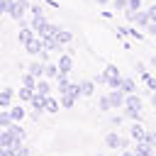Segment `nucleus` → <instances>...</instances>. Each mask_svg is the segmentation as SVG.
<instances>
[{
    "label": "nucleus",
    "instance_id": "nucleus-19",
    "mask_svg": "<svg viewBox=\"0 0 156 156\" xmlns=\"http://www.w3.org/2000/svg\"><path fill=\"white\" fill-rule=\"evenodd\" d=\"M80 90H83V98L93 95V90H95V80H83V83H80Z\"/></svg>",
    "mask_w": 156,
    "mask_h": 156
},
{
    "label": "nucleus",
    "instance_id": "nucleus-39",
    "mask_svg": "<svg viewBox=\"0 0 156 156\" xmlns=\"http://www.w3.org/2000/svg\"><path fill=\"white\" fill-rule=\"evenodd\" d=\"M151 63H154V66H156V56H154V58H151Z\"/></svg>",
    "mask_w": 156,
    "mask_h": 156
},
{
    "label": "nucleus",
    "instance_id": "nucleus-25",
    "mask_svg": "<svg viewBox=\"0 0 156 156\" xmlns=\"http://www.w3.org/2000/svg\"><path fill=\"white\" fill-rule=\"evenodd\" d=\"M12 122H15V119H12V115L2 110V115H0V124H2V129H7V127H12Z\"/></svg>",
    "mask_w": 156,
    "mask_h": 156
},
{
    "label": "nucleus",
    "instance_id": "nucleus-34",
    "mask_svg": "<svg viewBox=\"0 0 156 156\" xmlns=\"http://www.w3.org/2000/svg\"><path fill=\"white\" fill-rule=\"evenodd\" d=\"M32 15H34V17H41V7H39V5H32Z\"/></svg>",
    "mask_w": 156,
    "mask_h": 156
},
{
    "label": "nucleus",
    "instance_id": "nucleus-40",
    "mask_svg": "<svg viewBox=\"0 0 156 156\" xmlns=\"http://www.w3.org/2000/svg\"><path fill=\"white\" fill-rule=\"evenodd\" d=\"M95 156H102V154H95Z\"/></svg>",
    "mask_w": 156,
    "mask_h": 156
},
{
    "label": "nucleus",
    "instance_id": "nucleus-27",
    "mask_svg": "<svg viewBox=\"0 0 156 156\" xmlns=\"http://www.w3.org/2000/svg\"><path fill=\"white\" fill-rule=\"evenodd\" d=\"M29 39H32V29H29V27H22V29H20V41L27 44Z\"/></svg>",
    "mask_w": 156,
    "mask_h": 156
},
{
    "label": "nucleus",
    "instance_id": "nucleus-1",
    "mask_svg": "<svg viewBox=\"0 0 156 156\" xmlns=\"http://www.w3.org/2000/svg\"><path fill=\"white\" fill-rule=\"evenodd\" d=\"M105 76H107V85H112V88H119L122 85V73H119V68L117 66H105V71H102Z\"/></svg>",
    "mask_w": 156,
    "mask_h": 156
},
{
    "label": "nucleus",
    "instance_id": "nucleus-24",
    "mask_svg": "<svg viewBox=\"0 0 156 156\" xmlns=\"http://www.w3.org/2000/svg\"><path fill=\"white\" fill-rule=\"evenodd\" d=\"M122 110H124V115H127L129 119H134V122L141 119V110H132V107H122Z\"/></svg>",
    "mask_w": 156,
    "mask_h": 156
},
{
    "label": "nucleus",
    "instance_id": "nucleus-31",
    "mask_svg": "<svg viewBox=\"0 0 156 156\" xmlns=\"http://www.w3.org/2000/svg\"><path fill=\"white\" fill-rule=\"evenodd\" d=\"M15 156H29V149H27V146H22V144H20V146H15Z\"/></svg>",
    "mask_w": 156,
    "mask_h": 156
},
{
    "label": "nucleus",
    "instance_id": "nucleus-14",
    "mask_svg": "<svg viewBox=\"0 0 156 156\" xmlns=\"http://www.w3.org/2000/svg\"><path fill=\"white\" fill-rule=\"evenodd\" d=\"M58 73H61L58 63H56V66H54V63H44V76H46V78H58Z\"/></svg>",
    "mask_w": 156,
    "mask_h": 156
},
{
    "label": "nucleus",
    "instance_id": "nucleus-32",
    "mask_svg": "<svg viewBox=\"0 0 156 156\" xmlns=\"http://www.w3.org/2000/svg\"><path fill=\"white\" fill-rule=\"evenodd\" d=\"M139 7H141V0H129V7H127V10H129V12H136Z\"/></svg>",
    "mask_w": 156,
    "mask_h": 156
},
{
    "label": "nucleus",
    "instance_id": "nucleus-29",
    "mask_svg": "<svg viewBox=\"0 0 156 156\" xmlns=\"http://www.w3.org/2000/svg\"><path fill=\"white\" fill-rule=\"evenodd\" d=\"M98 105H100V110H112V100H110V95H102Z\"/></svg>",
    "mask_w": 156,
    "mask_h": 156
},
{
    "label": "nucleus",
    "instance_id": "nucleus-12",
    "mask_svg": "<svg viewBox=\"0 0 156 156\" xmlns=\"http://www.w3.org/2000/svg\"><path fill=\"white\" fill-rule=\"evenodd\" d=\"M12 95H15V90H12V88H2V93H0V105H2V110H5V107H10Z\"/></svg>",
    "mask_w": 156,
    "mask_h": 156
},
{
    "label": "nucleus",
    "instance_id": "nucleus-7",
    "mask_svg": "<svg viewBox=\"0 0 156 156\" xmlns=\"http://www.w3.org/2000/svg\"><path fill=\"white\" fill-rule=\"evenodd\" d=\"M105 144L110 149H124V139L119 134H105Z\"/></svg>",
    "mask_w": 156,
    "mask_h": 156
},
{
    "label": "nucleus",
    "instance_id": "nucleus-8",
    "mask_svg": "<svg viewBox=\"0 0 156 156\" xmlns=\"http://www.w3.org/2000/svg\"><path fill=\"white\" fill-rule=\"evenodd\" d=\"M44 110H46L49 115H56V112L61 110V100H56V98H49V95H46V102H44Z\"/></svg>",
    "mask_w": 156,
    "mask_h": 156
},
{
    "label": "nucleus",
    "instance_id": "nucleus-9",
    "mask_svg": "<svg viewBox=\"0 0 156 156\" xmlns=\"http://www.w3.org/2000/svg\"><path fill=\"white\" fill-rule=\"evenodd\" d=\"M151 149H154V144H149V141H136L134 154H136V156H151Z\"/></svg>",
    "mask_w": 156,
    "mask_h": 156
},
{
    "label": "nucleus",
    "instance_id": "nucleus-2",
    "mask_svg": "<svg viewBox=\"0 0 156 156\" xmlns=\"http://www.w3.org/2000/svg\"><path fill=\"white\" fill-rule=\"evenodd\" d=\"M27 10H32V5L27 2V0H12V7H10V17L12 20H22V15L27 12Z\"/></svg>",
    "mask_w": 156,
    "mask_h": 156
},
{
    "label": "nucleus",
    "instance_id": "nucleus-21",
    "mask_svg": "<svg viewBox=\"0 0 156 156\" xmlns=\"http://www.w3.org/2000/svg\"><path fill=\"white\" fill-rule=\"evenodd\" d=\"M37 93H41V95H49V93H51V85H49L44 78H39V80H37Z\"/></svg>",
    "mask_w": 156,
    "mask_h": 156
},
{
    "label": "nucleus",
    "instance_id": "nucleus-30",
    "mask_svg": "<svg viewBox=\"0 0 156 156\" xmlns=\"http://www.w3.org/2000/svg\"><path fill=\"white\" fill-rule=\"evenodd\" d=\"M141 78H144V83H146V88H149V90H156V78H154V76L141 73Z\"/></svg>",
    "mask_w": 156,
    "mask_h": 156
},
{
    "label": "nucleus",
    "instance_id": "nucleus-6",
    "mask_svg": "<svg viewBox=\"0 0 156 156\" xmlns=\"http://www.w3.org/2000/svg\"><path fill=\"white\" fill-rule=\"evenodd\" d=\"M110 100H112V107H124L127 93H124L122 88H112V93H110Z\"/></svg>",
    "mask_w": 156,
    "mask_h": 156
},
{
    "label": "nucleus",
    "instance_id": "nucleus-15",
    "mask_svg": "<svg viewBox=\"0 0 156 156\" xmlns=\"http://www.w3.org/2000/svg\"><path fill=\"white\" fill-rule=\"evenodd\" d=\"M44 102H46V95L37 93V95L32 98V107H34V112H41V110H44Z\"/></svg>",
    "mask_w": 156,
    "mask_h": 156
},
{
    "label": "nucleus",
    "instance_id": "nucleus-13",
    "mask_svg": "<svg viewBox=\"0 0 156 156\" xmlns=\"http://www.w3.org/2000/svg\"><path fill=\"white\" fill-rule=\"evenodd\" d=\"M124 107L141 110V98H139V95H134V93H129V95H127V100H124Z\"/></svg>",
    "mask_w": 156,
    "mask_h": 156
},
{
    "label": "nucleus",
    "instance_id": "nucleus-20",
    "mask_svg": "<svg viewBox=\"0 0 156 156\" xmlns=\"http://www.w3.org/2000/svg\"><path fill=\"white\" fill-rule=\"evenodd\" d=\"M119 88H122V90H124L127 95L136 90V85H134V80H132V78H122V85H119Z\"/></svg>",
    "mask_w": 156,
    "mask_h": 156
},
{
    "label": "nucleus",
    "instance_id": "nucleus-5",
    "mask_svg": "<svg viewBox=\"0 0 156 156\" xmlns=\"http://www.w3.org/2000/svg\"><path fill=\"white\" fill-rule=\"evenodd\" d=\"M24 49L29 51V54H34V56H41L46 49H44V39L41 37H32L27 44H24Z\"/></svg>",
    "mask_w": 156,
    "mask_h": 156
},
{
    "label": "nucleus",
    "instance_id": "nucleus-35",
    "mask_svg": "<svg viewBox=\"0 0 156 156\" xmlns=\"http://www.w3.org/2000/svg\"><path fill=\"white\" fill-rule=\"evenodd\" d=\"M149 17H151V22H156V5L149 7Z\"/></svg>",
    "mask_w": 156,
    "mask_h": 156
},
{
    "label": "nucleus",
    "instance_id": "nucleus-11",
    "mask_svg": "<svg viewBox=\"0 0 156 156\" xmlns=\"http://www.w3.org/2000/svg\"><path fill=\"white\" fill-rule=\"evenodd\" d=\"M34 95H37V90H34V88H27V85H22V88H20V93H17V98H20V100H24V102H32V98H34Z\"/></svg>",
    "mask_w": 156,
    "mask_h": 156
},
{
    "label": "nucleus",
    "instance_id": "nucleus-17",
    "mask_svg": "<svg viewBox=\"0 0 156 156\" xmlns=\"http://www.w3.org/2000/svg\"><path fill=\"white\" fill-rule=\"evenodd\" d=\"M54 39H56L58 44H68V41L73 39V37H71V32H66V29H58V32L54 34Z\"/></svg>",
    "mask_w": 156,
    "mask_h": 156
},
{
    "label": "nucleus",
    "instance_id": "nucleus-23",
    "mask_svg": "<svg viewBox=\"0 0 156 156\" xmlns=\"http://www.w3.org/2000/svg\"><path fill=\"white\" fill-rule=\"evenodd\" d=\"M22 85H27V88H34V90H37V76H32V73L22 76Z\"/></svg>",
    "mask_w": 156,
    "mask_h": 156
},
{
    "label": "nucleus",
    "instance_id": "nucleus-38",
    "mask_svg": "<svg viewBox=\"0 0 156 156\" xmlns=\"http://www.w3.org/2000/svg\"><path fill=\"white\" fill-rule=\"evenodd\" d=\"M98 2H100V5H105V2H110V0H98Z\"/></svg>",
    "mask_w": 156,
    "mask_h": 156
},
{
    "label": "nucleus",
    "instance_id": "nucleus-37",
    "mask_svg": "<svg viewBox=\"0 0 156 156\" xmlns=\"http://www.w3.org/2000/svg\"><path fill=\"white\" fill-rule=\"evenodd\" d=\"M122 156H136L134 151H122Z\"/></svg>",
    "mask_w": 156,
    "mask_h": 156
},
{
    "label": "nucleus",
    "instance_id": "nucleus-22",
    "mask_svg": "<svg viewBox=\"0 0 156 156\" xmlns=\"http://www.w3.org/2000/svg\"><path fill=\"white\" fill-rule=\"evenodd\" d=\"M76 100H78V98H73L71 93H63V95H61V107H66V110H68V107H73V102H76Z\"/></svg>",
    "mask_w": 156,
    "mask_h": 156
},
{
    "label": "nucleus",
    "instance_id": "nucleus-16",
    "mask_svg": "<svg viewBox=\"0 0 156 156\" xmlns=\"http://www.w3.org/2000/svg\"><path fill=\"white\" fill-rule=\"evenodd\" d=\"M71 66H73V61H71V56H58V68H61V73H68L71 71Z\"/></svg>",
    "mask_w": 156,
    "mask_h": 156
},
{
    "label": "nucleus",
    "instance_id": "nucleus-33",
    "mask_svg": "<svg viewBox=\"0 0 156 156\" xmlns=\"http://www.w3.org/2000/svg\"><path fill=\"white\" fill-rule=\"evenodd\" d=\"M115 7L117 10H127L129 7V0H115Z\"/></svg>",
    "mask_w": 156,
    "mask_h": 156
},
{
    "label": "nucleus",
    "instance_id": "nucleus-26",
    "mask_svg": "<svg viewBox=\"0 0 156 156\" xmlns=\"http://www.w3.org/2000/svg\"><path fill=\"white\" fill-rule=\"evenodd\" d=\"M29 73L37 76V78H41V76H44V63H32V66H29Z\"/></svg>",
    "mask_w": 156,
    "mask_h": 156
},
{
    "label": "nucleus",
    "instance_id": "nucleus-18",
    "mask_svg": "<svg viewBox=\"0 0 156 156\" xmlns=\"http://www.w3.org/2000/svg\"><path fill=\"white\" fill-rule=\"evenodd\" d=\"M129 134H132V139H136V141H141V139H144V134H146V132H144V127H141V124H139V122H136V124H134V127H132V129H129Z\"/></svg>",
    "mask_w": 156,
    "mask_h": 156
},
{
    "label": "nucleus",
    "instance_id": "nucleus-10",
    "mask_svg": "<svg viewBox=\"0 0 156 156\" xmlns=\"http://www.w3.org/2000/svg\"><path fill=\"white\" fill-rule=\"evenodd\" d=\"M56 80H58V93H61V95H63V93H68V90H71V85H73V83L68 80V73H58V78H56Z\"/></svg>",
    "mask_w": 156,
    "mask_h": 156
},
{
    "label": "nucleus",
    "instance_id": "nucleus-4",
    "mask_svg": "<svg viewBox=\"0 0 156 156\" xmlns=\"http://www.w3.org/2000/svg\"><path fill=\"white\" fill-rule=\"evenodd\" d=\"M0 144H2V146H20V144H22V139L15 134V129H12V127H7V129H2Z\"/></svg>",
    "mask_w": 156,
    "mask_h": 156
},
{
    "label": "nucleus",
    "instance_id": "nucleus-28",
    "mask_svg": "<svg viewBox=\"0 0 156 156\" xmlns=\"http://www.w3.org/2000/svg\"><path fill=\"white\" fill-rule=\"evenodd\" d=\"M10 115H12V119H15V122H20V119H24V107H12V110H10Z\"/></svg>",
    "mask_w": 156,
    "mask_h": 156
},
{
    "label": "nucleus",
    "instance_id": "nucleus-36",
    "mask_svg": "<svg viewBox=\"0 0 156 156\" xmlns=\"http://www.w3.org/2000/svg\"><path fill=\"white\" fill-rule=\"evenodd\" d=\"M151 105L156 107V90H154V95H151Z\"/></svg>",
    "mask_w": 156,
    "mask_h": 156
},
{
    "label": "nucleus",
    "instance_id": "nucleus-3",
    "mask_svg": "<svg viewBox=\"0 0 156 156\" xmlns=\"http://www.w3.org/2000/svg\"><path fill=\"white\" fill-rule=\"evenodd\" d=\"M129 22L132 24H139V27H149L151 24V17H149V10L144 12V10H136V12H129Z\"/></svg>",
    "mask_w": 156,
    "mask_h": 156
}]
</instances>
